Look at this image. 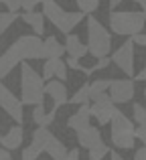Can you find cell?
<instances>
[{"label":"cell","instance_id":"cell-1","mask_svg":"<svg viewBox=\"0 0 146 160\" xmlns=\"http://www.w3.org/2000/svg\"><path fill=\"white\" fill-rule=\"evenodd\" d=\"M85 27H87V53L93 55L95 59L108 57L112 51V32L99 22L95 16L85 14Z\"/></svg>","mask_w":146,"mask_h":160},{"label":"cell","instance_id":"cell-2","mask_svg":"<svg viewBox=\"0 0 146 160\" xmlns=\"http://www.w3.org/2000/svg\"><path fill=\"white\" fill-rule=\"evenodd\" d=\"M41 8H43V16L49 20L51 24H55L57 28H59L63 35H69V32H73V28L77 27L79 22H81L83 18H85V14L83 12H67L63 10V6H61L57 0H41Z\"/></svg>","mask_w":146,"mask_h":160},{"label":"cell","instance_id":"cell-3","mask_svg":"<svg viewBox=\"0 0 146 160\" xmlns=\"http://www.w3.org/2000/svg\"><path fill=\"white\" fill-rule=\"evenodd\" d=\"M108 20H110L112 35L132 37L136 32L144 31L146 14H144V10H140V12H136V10H112Z\"/></svg>","mask_w":146,"mask_h":160},{"label":"cell","instance_id":"cell-4","mask_svg":"<svg viewBox=\"0 0 146 160\" xmlns=\"http://www.w3.org/2000/svg\"><path fill=\"white\" fill-rule=\"evenodd\" d=\"M43 85H45V79L28 63H23L20 65V103L23 106L43 103V98H45Z\"/></svg>","mask_w":146,"mask_h":160},{"label":"cell","instance_id":"cell-5","mask_svg":"<svg viewBox=\"0 0 146 160\" xmlns=\"http://www.w3.org/2000/svg\"><path fill=\"white\" fill-rule=\"evenodd\" d=\"M116 103H112L110 95L108 93H98L93 99H91V106H89V116L98 120L99 126H106L110 124L112 116L116 113Z\"/></svg>","mask_w":146,"mask_h":160},{"label":"cell","instance_id":"cell-6","mask_svg":"<svg viewBox=\"0 0 146 160\" xmlns=\"http://www.w3.org/2000/svg\"><path fill=\"white\" fill-rule=\"evenodd\" d=\"M112 63H116L118 69H122L128 77L134 75V43L128 37V41H124L114 53H112Z\"/></svg>","mask_w":146,"mask_h":160},{"label":"cell","instance_id":"cell-7","mask_svg":"<svg viewBox=\"0 0 146 160\" xmlns=\"http://www.w3.org/2000/svg\"><path fill=\"white\" fill-rule=\"evenodd\" d=\"M14 43L18 47L20 55H23V61H28V59H45V49H43V39L41 37L20 35Z\"/></svg>","mask_w":146,"mask_h":160},{"label":"cell","instance_id":"cell-8","mask_svg":"<svg viewBox=\"0 0 146 160\" xmlns=\"http://www.w3.org/2000/svg\"><path fill=\"white\" fill-rule=\"evenodd\" d=\"M110 99L112 103H118V106H124V103L132 102L134 99V81L132 79H110Z\"/></svg>","mask_w":146,"mask_h":160},{"label":"cell","instance_id":"cell-9","mask_svg":"<svg viewBox=\"0 0 146 160\" xmlns=\"http://www.w3.org/2000/svg\"><path fill=\"white\" fill-rule=\"evenodd\" d=\"M0 108H2L4 112L8 113V118H12L16 124H23V122H24L23 103H20V99L16 98L8 87H4L2 93H0Z\"/></svg>","mask_w":146,"mask_h":160},{"label":"cell","instance_id":"cell-10","mask_svg":"<svg viewBox=\"0 0 146 160\" xmlns=\"http://www.w3.org/2000/svg\"><path fill=\"white\" fill-rule=\"evenodd\" d=\"M43 93H47L49 98L53 99V112H57L61 106H65L69 99V93H67V85L59 79H49L45 81L43 85Z\"/></svg>","mask_w":146,"mask_h":160},{"label":"cell","instance_id":"cell-11","mask_svg":"<svg viewBox=\"0 0 146 160\" xmlns=\"http://www.w3.org/2000/svg\"><path fill=\"white\" fill-rule=\"evenodd\" d=\"M18 63H23V55H20L16 43H12V45L6 47V51L0 55V79L6 77V75L10 73Z\"/></svg>","mask_w":146,"mask_h":160},{"label":"cell","instance_id":"cell-12","mask_svg":"<svg viewBox=\"0 0 146 160\" xmlns=\"http://www.w3.org/2000/svg\"><path fill=\"white\" fill-rule=\"evenodd\" d=\"M41 77L45 81L49 79H59V81H67V65H65L63 59H45V65H43V75Z\"/></svg>","mask_w":146,"mask_h":160},{"label":"cell","instance_id":"cell-13","mask_svg":"<svg viewBox=\"0 0 146 160\" xmlns=\"http://www.w3.org/2000/svg\"><path fill=\"white\" fill-rule=\"evenodd\" d=\"M23 138H24L23 126L20 124L12 126V128H8V132L4 134V136H0V146H2L4 150H16L23 144Z\"/></svg>","mask_w":146,"mask_h":160},{"label":"cell","instance_id":"cell-14","mask_svg":"<svg viewBox=\"0 0 146 160\" xmlns=\"http://www.w3.org/2000/svg\"><path fill=\"white\" fill-rule=\"evenodd\" d=\"M77 142H79L81 148L89 150V148H93V146H98L99 142H103L102 132H99L98 128H93V126H87V128H83V130L77 132Z\"/></svg>","mask_w":146,"mask_h":160},{"label":"cell","instance_id":"cell-15","mask_svg":"<svg viewBox=\"0 0 146 160\" xmlns=\"http://www.w3.org/2000/svg\"><path fill=\"white\" fill-rule=\"evenodd\" d=\"M89 103H81L79 106V109L73 113V116H69V120H67V126L71 130H75V132H79V130H83V128H87L89 126Z\"/></svg>","mask_w":146,"mask_h":160},{"label":"cell","instance_id":"cell-16","mask_svg":"<svg viewBox=\"0 0 146 160\" xmlns=\"http://www.w3.org/2000/svg\"><path fill=\"white\" fill-rule=\"evenodd\" d=\"M110 126H112V134H132L134 132V122L130 118H126L120 109H116V113L112 116Z\"/></svg>","mask_w":146,"mask_h":160},{"label":"cell","instance_id":"cell-17","mask_svg":"<svg viewBox=\"0 0 146 160\" xmlns=\"http://www.w3.org/2000/svg\"><path fill=\"white\" fill-rule=\"evenodd\" d=\"M63 49H65V53H67L69 57H73V59H81V57H85V55H87V47L79 41L77 35H71V32H69L67 39H65Z\"/></svg>","mask_w":146,"mask_h":160},{"label":"cell","instance_id":"cell-18","mask_svg":"<svg viewBox=\"0 0 146 160\" xmlns=\"http://www.w3.org/2000/svg\"><path fill=\"white\" fill-rule=\"evenodd\" d=\"M43 152H47L53 160H65L67 148H65V144L59 140V138L51 134V138H49V140L45 142V146H43Z\"/></svg>","mask_w":146,"mask_h":160},{"label":"cell","instance_id":"cell-19","mask_svg":"<svg viewBox=\"0 0 146 160\" xmlns=\"http://www.w3.org/2000/svg\"><path fill=\"white\" fill-rule=\"evenodd\" d=\"M18 18H23L24 22L33 28V32H35L37 37H41L45 32V16H43V12H37V10L23 12V16H18Z\"/></svg>","mask_w":146,"mask_h":160},{"label":"cell","instance_id":"cell-20","mask_svg":"<svg viewBox=\"0 0 146 160\" xmlns=\"http://www.w3.org/2000/svg\"><path fill=\"white\" fill-rule=\"evenodd\" d=\"M55 113L57 112H47L45 109V103H37L35 109H33V122H35L39 128H49V126L55 122Z\"/></svg>","mask_w":146,"mask_h":160},{"label":"cell","instance_id":"cell-21","mask_svg":"<svg viewBox=\"0 0 146 160\" xmlns=\"http://www.w3.org/2000/svg\"><path fill=\"white\" fill-rule=\"evenodd\" d=\"M43 49H45V59H59L65 55L63 43H59L57 37H53V35L43 41Z\"/></svg>","mask_w":146,"mask_h":160},{"label":"cell","instance_id":"cell-22","mask_svg":"<svg viewBox=\"0 0 146 160\" xmlns=\"http://www.w3.org/2000/svg\"><path fill=\"white\" fill-rule=\"evenodd\" d=\"M112 144L116 148H122V150H132L136 140L132 134H112Z\"/></svg>","mask_w":146,"mask_h":160},{"label":"cell","instance_id":"cell-23","mask_svg":"<svg viewBox=\"0 0 146 160\" xmlns=\"http://www.w3.org/2000/svg\"><path fill=\"white\" fill-rule=\"evenodd\" d=\"M108 87H110V79H95V81L87 83V89H89V99H93L98 93H106Z\"/></svg>","mask_w":146,"mask_h":160},{"label":"cell","instance_id":"cell-24","mask_svg":"<svg viewBox=\"0 0 146 160\" xmlns=\"http://www.w3.org/2000/svg\"><path fill=\"white\" fill-rule=\"evenodd\" d=\"M51 138V132H49V128H37L35 132H33V142L31 144L33 146H37V148L43 152V146H45V142Z\"/></svg>","mask_w":146,"mask_h":160},{"label":"cell","instance_id":"cell-25","mask_svg":"<svg viewBox=\"0 0 146 160\" xmlns=\"http://www.w3.org/2000/svg\"><path fill=\"white\" fill-rule=\"evenodd\" d=\"M67 103H75V106H81V103H89V89H87V83L81 85L77 91L67 99Z\"/></svg>","mask_w":146,"mask_h":160},{"label":"cell","instance_id":"cell-26","mask_svg":"<svg viewBox=\"0 0 146 160\" xmlns=\"http://www.w3.org/2000/svg\"><path fill=\"white\" fill-rule=\"evenodd\" d=\"M16 18H18V12H8V10L0 12V35H4V32L14 24Z\"/></svg>","mask_w":146,"mask_h":160},{"label":"cell","instance_id":"cell-27","mask_svg":"<svg viewBox=\"0 0 146 160\" xmlns=\"http://www.w3.org/2000/svg\"><path fill=\"white\" fill-rule=\"evenodd\" d=\"M87 152H89L87 160H103V158H106V154H110V146H108V144H103V142H99L98 146L89 148Z\"/></svg>","mask_w":146,"mask_h":160},{"label":"cell","instance_id":"cell-28","mask_svg":"<svg viewBox=\"0 0 146 160\" xmlns=\"http://www.w3.org/2000/svg\"><path fill=\"white\" fill-rule=\"evenodd\" d=\"M132 113H134V124H138V126L146 124V109L142 103H134L132 106Z\"/></svg>","mask_w":146,"mask_h":160},{"label":"cell","instance_id":"cell-29","mask_svg":"<svg viewBox=\"0 0 146 160\" xmlns=\"http://www.w3.org/2000/svg\"><path fill=\"white\" fill-rule=\"evenodd\" d=\"M41 156V150L37 148V146H27V148L23 150V154H20V160H37Z\"/></svg>","mask_w":146,"mask_h":160},{"label":"cell","instance_id":"cell-30","mask_svg":"<svg viewBox=\"0 0 146 160\" xmlns=\"http://www.w3.org/2000/svg\"><path fill=\"white\" fill-rule=\"evenodd\" d=\"M0 4H4L8 12H18L20 10V0H0Z\"/></svg>","mask_w":146,"mask_h":160},{"label":"cell","instance_id":"cell-31","mask_svg":"<svg viewBox=\"0 0 146 160\" xmlns=\"http://www.w3.org/2000/svg\"><path fill=\"white\" fill-rule=\"evenodd\" d=\"M41 4V0H20V8H23L24 12H31V10H35L37 6Z\"/></svg>","mask_w":146,"mask_h":160},{"label":"cell","instance_id":"cell-32","mask_svg":"<svg viewBox=\"0 0 146 160\" xmlns=\"http://www.w3.org/2000/svg\"><path fill=\"white\" fill-rule=\"evenodd\" d=\"M132 136H134V140H140L144 142L146 140V126H134V132H132Z\"/></svg>","mask_w":146,"mask_h":160},{"label":"cell","instance_id":"cell-33","mask_svg":"<svg viewBox=\"0 0 146 160\" xmlns=\"http://www.w3.org/2000/svg\"><path fill=\"white\" fill-rule=\"evenodd\" d=\"M130 39H132V43H134V45H140V47H144V45H146L144 31H140V32H136V35H132Z\"/></svg>","mask_w":146,"mask_h":160},{"label":"cell","instance_id":"cell-34","mask_svg":"<svg viewBox=\"0 0 146 160\" xmlns=\"http://www.w3.org/2000/svg\"><path fill=\"white\" fill-rule=\"evenodd\" d=\"M110 63H112V59H110V57H99V59H98V63H95L91 69H93V71H95V69H106Z\"/></svg>","mask_w":146,"mask_h":160},{"label":"cell","instance_id":"cell-35","mask_svg":"<svg viewBox=\"0 0 146 160\" xmlns=\"http://www.w3.org/2000/svg\"><path fill=\"white\" fill-rule=\"evenodd\" d=\"M99 2L102 0H87V14H91V12H95L99 8Z\"/></svg>","mask_w":146,"mask_h":160},{"label":"cell","instance_id":"cell-36","mask_svg":"<svg viewBox=\"0 0 146 160\" xmlns=\"http://www.w3.org/2000/svg\"><path fill=\"white\" fill-rule=\"evenodd\" d=\"M65 160H79V150H77V148L67 150V154H65Z\"/></svg>","mask_w":146,"mask_h":160},{"label":"cell","instance_id":"cell-37","mask_svg":"<svg viewBox=\"0 0 146 160\" xmlns=\"http://www.w3.org/2000/svg\"><path fill=\"white\" fill-rule=\"evenodd\" d=\"M134 160H146V148L144 146H140V148L134 152Z\"/></svg>","mask_w":146,"mask_h":160},{"label":"cell","instance_id":"cell-38","mask_svg":"<svg viewBox=\"0 0 146 160\" xmlns=\"http://www.w3.org/2000/svg\"><path fill=\"white\" fill-rule=\"evenodd\" d=\"M132 77H134V81H140V83H142L144 79H146V69H140L138 73H136V75H132Z\"/></svg>","mask_w":146,"mask_h":160},{"label":"cell","instance_id":"cell-39","mask_svg":"<svg viewBox=\"0 0 146 160\" xmlns=\"http://www.w3.org/2000/svg\"><path fill=\"white\" fill-rule=\"evenodd\" d=\"M79 6V12H83V14H87V0H75Z\"/></svg>","mask_w":146,"mask_h":160},{"label":"cell","instance_id":"cell-40","mask_svg":"<svg viewBox=\"0 0 146 160\" xmlns=\"http://www.w3.org/2000/svg\"><path fill=\"white\" fill-rule=\"evenodd\" d=\"M0 160H12V156H10V150L0 148Z\"/></svg>","mask_w":146,"mask_h":160},{"label":"cell","instance_id":"cell-41","mask_svg":"<svg viewBox=\"0 0 146 160\" xmlns=\"http://www.w3.org/2000/svg\"><path fill=\"white\" fill-rule=\"evenodd\" d=\"M122 2H124V0H110V8L114 10V8H116V6H120Z\"/></svg>","mask_w":146,"mask_h":160},{"label":"cell","instance_id":"cell-42","mask_svg":"<svg viewBox=\"0 0 146 160\" xmlns=\"http://www.w3.org/2000/svg\"><path fill=\"white\" fill-rule=\"evenodd\" d=\"M110 160H124L118 152H110Z\"/></svg>","mask_w":146,"mask_h":160},{"label":"cell","instance_id":"cell-43","mask_svg":"<svg viewBox=\"0 0 146 160\" xmlns=\"http://www.w3.org/2000/svg\"><path fill=\"white\" fill-rule=\"evenodd\" d=\"M134 4H138V6L144 10V6H146V0H134Z\"/></svg>","mask_w":146,"mask_h":160},{"label":"cell","instance_id":"cell-44","mask_svg":"<svg viewBox=\"0 0 146 160\" xmlns=\"http://www.w3.org/2000/svg\"><path fill=\"white\" fill-rule=\"evenodd\" d=\"M2 89H4V85H2V81H0V93H2Z\"/></svg>","mask_w":146,"mask_h":160}]
</instances>
